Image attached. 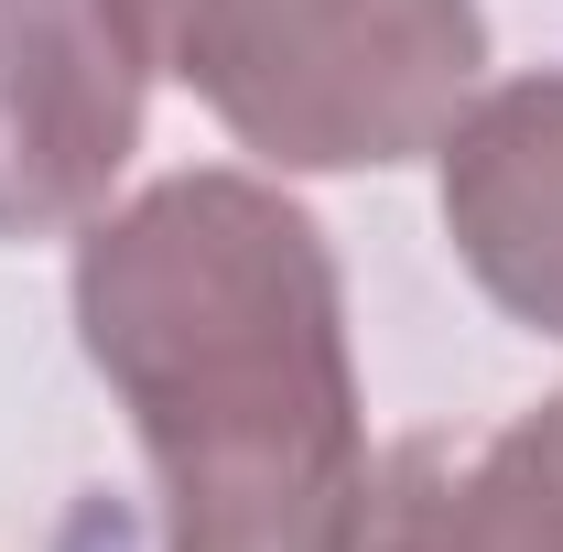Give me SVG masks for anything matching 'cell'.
I'll use <instances>...</instances> for the list:
<instances>
[{"instance_id": "1", "label": "cell", "mask_w": 563, "mask_h": 552, "mask_svg": "<svg viewBox=\"0 0 563 552\" xmlns=\"http://www.w3.org/2000/svg\"><path fill=\"white\" fill-rule=\"evenodd\" d=\"M76 346L120 390L163 552H336L368 477L347 281L261 174H163L76 239Z\"/></svg>"}, {"instance_id": "2", "label": "cell", "mask_w": 563, "mask_h": 552, "mask_svg": "<svg viewBox=\"0 0 563 552\" xmlns=\"http://www.w3.org/2000/svg\"><path fill=\"white\" fill-rule=\"evenodd\" d=\"M152 76L196 87L272 174H379L455 131L488 76L477 0H120Z\"/></svg>"}, {"instance_id": "3", "label": "cell", "mask_w": 563, "mask_h": 552, "mask_svg": "<svg viewBox=\"0 0 563 552\" xmlns=\"http://www.w3.org/2000/svg\"><path fill=\"white\" fill-rule=\"evenodd\" d=\"M141 98L152 55L120 0H0V239H55L109 207Z\"/></svg>"}, {"instance_id": "4", "label": "cell", "mask_w": 563, "mask_h": 552, "mask_svg": "<svg viewBox=\"0 0 563 552\" xmlns=\"http://www.w3.org/2000/svg\"><path fill=\"white\" fill-rule=\"evenodd\" d=\"M433 163H444V239L477 272V292L509 325L563 346V66L477 87L433 141Z\"/></svg>"}, {"instance_id": "5", "label": "cell", "mask_w": 563, "mask_h": 552, "mask_svg": "<svg viewBox=\"0 0 563 552\" xmlns=\"http://www.w3.org/2000/svg\"><path fill=\"white\" fill-rule=\"evenodd\" d=\"M336 552H542V531L488 433H401L368 455Z\"/></svg>"}, {"instance_id": "6", "label": "cell", "mask_w": 563, "mask_h": 552, "mask_svg": "<svg viewBox=\"0 0 563 552\" xmlns=\"http://www.w3.org/2000/svg\"><path fill=\"white\" fill-rule=\"evenodd\" d=\"M488 444H498V466L520 477V509H531L542 552H563V390H553V401H531L520 422H498Z\"/></svg>"}]
</instances>
